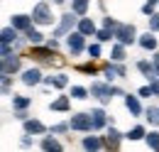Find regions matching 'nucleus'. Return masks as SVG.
<instances>
[{
    "instance_id": "nucleus-7",
    "label": "nucleus",
    "mask_w": 159,
    "mask_h": 152,
    "mask_svg": "<svg viewBox=\"0 0 159 152\" xmlns=\"http://www.w3.org/2000/svg\"><path fill=\"white\" fill-rule=\"evenodd\" d=\"M17 39V30L15 27H5L2 32H0V44H10V42H15Z\"/></svg>"
},
{
    "instance_id": "nucleus-9",
    "label": "nucleus",
    "mask_w": 159,
    "mask_h": 152,
    "mask_svg": "<svg viewBox=\"0 0 159 152\" xmlns=\"http://www.w3.org/2000/svg\"><path fill=\"white\" fill-rule=\"evenodd\" d=\"M79 32L83 35V37H86V35H93V32H96V25H93V20L83 17V20L79 22Z\"/></svg>"
},
{
    "instance_id": "nucleus-10",
    "label": "nucleus",
    "mask_w": 159,
    "mask_h": 152,
    "mask_svg": "<svg viewBox=\"0 0 159 152\" xmlns=\"http://www.w3.org/2000/svg\"><path fill=\"white\" fill-rule=\"evenodd\" d=\"M125 106H127V111L132 115H139L142 113V108H139V101L135 98V96H125Z\"/></svg>"
},
{
    "instance_id": "nucleus-35",
    "label": "nucleus",
    "mask_w": 159,
    "mask_h": 152,
    "mask_svg": "<svg viewBox=\"0 0 159 152\" xmlns=\"http://www.w3.org/2000/svg\"><path fill=\"white\" fill-rule=\"evenodd\" d=\"M34 57H39V59H47V57H49V52H44V49H34Z\"/></svg>"
},
{
    "instance_id": "nucleus-24",
    "label": "nucleus",
    "mask_w": 159,
    "mask_h": 152,
    "mask_svg": "<svg viewBox=\"0 0 159 152\" xmlns=\"http://www.w3.org/2000/svg\"><path fill=\"white\" fill-rule=\"evenodd\" d=\"M139 71H142V74H147V78H149V76L154 74V69H152V64H147V61H139ZM152 78H154V76H152Z\"/></svg>"
},
{
    "instance_id": "nucleus-23",
    "label": "nucleus",
    "mask_w": 159,
    "mask_h": 152,
    "mask_svg": "<svg viewBox=\"0 0 159 152\" xmlns=\"http://www.w3.org/2000/svg\"><path fill=\"white\" fill-rule=\"evenodd\" d=\"M127 137H130V140H139V137H144V128H132V130H130V133H127Z\"/></svg>"
},
{
    "instance_id": "nucleus-36",
    "label": "nucleus",
    "mask_w": 159,
    "mask_h": 152,
    "mask_svg": "<svg viewBox=\"0 0 159 152\" xmlns=\"http://www.w3.org/2000/svg\"><path fill=\"white\" fill-rule=\"evenodd\" d=\"M149 88H152V96H154V93L159 96V81H152V86H149Z\"/></svg>"
},
{
    "instance_id": "nucleus-14",
    "label": "nucleus",
    "mask_w": 159,
    "mask_h": 152,
    "mask_svg": "<svg viewBox=\"0 0 159 152\" xmlns=\"http://www.w3.org/2000/svg\"><path fill=\"white\" fill-rule=\"evenodd\" d=\"M71 7H74L76 15H83L88 10V0H71Z\"/></svg>"
},
{
    "instance_id": "nucleus-30",
    "label": "nucleus",
    "mask_w": 159,
    "mask_h": 152,
    "mask_svg": "<svg viewBox=\"0 0 159 152\" xmlns=\"http://www.w3.org/2000/svg\"><path fill=\"white\" fill-rule=\"evenodd\" d=\"M12 103H15V108H20V111H22V108H27V106H30V98H22V96H20V98H15Z\"/></svg>"
},
{
    "instance_id": "nucleus-21",
    "label": "nucleus",
    "mask_w": 159,
    "mask_h": 152,
    "mask_svg": "<svg viewBox=\"0 0 159 152\" xmlns=\"http://www.w3.org/2000/svg\"><path fill=\"white\" fill-rule=\"evenodd\" d=\"M147 145H149L152 150H159V133H149L147 135Z\"/></svg>"
},
{
    "instance_id": "nucleus-31",
    "label": "nucleus",
    "mask_w": 159,
    "mask_h": 152,
    "mask_svg": "<svg viewBox=\"0 0 159 152\" xmlns=\"http://www.w3.org/2000/svg\"><path fill=\"white\" fill-rule=\"evenodd\" d=\"M110 37H113V32H110L108 27H105V30H100V32H98V39H100V42H108Z\"/></svg>"
},
{
    "instance_id": "nucleus-2",
    "label": "nucleus",
    "mask_w": 159,
    "mask_h": 152,
    "mask_svg": "<svg viewBox=\"0 0 159 152\" xmlns=\"http://www.w3.org/2000/svg\"><path fill=\"white\" fill-rule=\"evenodd\" d=\"M113 37H118L120 44H132V42H135V27H132V25H120L118 32H115Z\"/></svg>"
},
{
    "instance_id": "nucleus-38",
    "label": "nucleus",
    "mask_w": 159,
    "mask_h": 152,
    "mask_svg": "<svg viewBox=\"0 0 159 152\" xmlns=\"http://www.w3.org/2000/svg\"><path fill=\"white\" fill-rule=\"evenodd\" d=\"M66 128H69V125H64V123H61V125H57V128H54V133H64Z\"/></svg>"
},
{
    "instance_id": "nucleus-34",
    "label": "nucleus",
    "mask_w": 159,
    "mask_h": 152,
    "mask_svg": "<svg viewBox=\"0 0 159 152\" xmlns=\"http://www.w3.org/2000/svg\"><path fill=\"white\" fill-rule=\"evenodd\" d=\"M152 30H159V15H152V22H149Z\"/></svg>"
},
{
    "instance_id": "nucleus-1",
    "label": "nucleus",
    "mask_w": 159,
    "mask_h": 152,
    "mask_svg": "<svg viewBox=\"0 0 159 152\" xmlns=\"http://www.w3.org/2000/svg\"><path fill=\"white\" fill-rule=\"evenodd\" d=\"M32 20H34L37 25H49V22H52V10H49V5H47V2H39V5L34 7V12H32Z\"/></svg>"
},
{
    "instance_id": "nucleus-26",
    "label": "nucleus",
    "mask_w": 159,
    "mask_h": 152,
    "mask_svg": "<svg viewBox=\"0 0 159 152\" xmlns=\"http://www.w3.org/2000/svg\"><path fill=\"white\" fill-rule=\"evenodd\" d=\"M147 118H149V123L159 125V108H149V111H147Z\"/></svg>"
},
{
    "instance_id": "nucleus-22",
    "label": "nucleus",
    "mask_w": 159,
    "mask_h": 152,
    "mask_svg": "<svg viewBox=\"0 0 159 152\" xmlns=\"http://www.w3.org/2000/svg\"><path fill=\"white\" fill-rule=\"evenodd\" d=\"M83 147H86V150H98L100 140H96V137H86V140H83Z\"/></svg>"
},
{
    "instance_id": "nucleus-11",
    "label": "nucleus",
    "mask_w": 159,
    "mask_h": 152,
    "mask_svg": "<svg viewBox=\"0 0 159 152\" xmlns=\"http://www.w3.org/2000/svg\"><path fill=\"white\" fill-rule=\"evenodd\" d=\"M30 22H32V17H27V15H15L12 17V27L15 30H27Z\"/></svg>"
},
{
    "instance_id": "nucleus-16",
    "label": "nucleus",
    "mask_w": 159,
    "mask_h": 152,
    "mask_svg": "<svg viewBox=\"0 0 159 152\" xmlns=\"http://www.w3.org/2000/svg\"><path fill=\"white\" fill-rule=\"evenodd\" d=\"M66 108H69V96H61L52 103V111H66Z\"/></svg>"
},
{
    "instance_id": "nucleus-13",
    "label": "nucleus",
    "mask_w": 159,
    "mask_h": 152,
    "mask_svg": "<svg viewBox=\"0 0 159 152\" xmlns=\"http://www.w3.org/2000/svg\"><path fill=\"white\" fill-rule=\"evenodd\" d=\"M25 130L27 133H44V125H42L39 120H27L25 123Z\"/></svg>"
},
{
    "instance_id": "nucleus-20",
    "label": "nucleus",
    "mask_w": 159,
    "mask_h": 152,
    "mask_svg": "<svg viewBox=\"0 0 159 152\" xmlns=\"http://www.w3.org/2000/svg\"><path fill=\"white\" fill-rule=\"evenodd\" d=\"M42 147H44V150H61V145L54 140V137H47V140L42 142Z\"/></svg>"
},
{
    "instance_id": "nucleus-4",
    "label": "nucleus",
    "mask_w": 159,
    "mask_h": 152,
    "mask_svg": "<svg viewBox=\"0 0 159 152\" xmlns=\"http://www.w3.org/2000/svg\"><path fill=\"white\" fill-rule=\"evenodd\" d=\"M74 22H76V17H74V15H64V17H61V25L54 30V35H57V37H64V35L74 27Z\"/></svg>"
},
{
    "instance_id": "nucleus-33",
    "label": "nucleus",
    "mask_w": 159,
    "mask_h": 152,
    "mask_svg": "<svg viewBox=\"0 0 159 152\" xmlns=\"http://www.w3.org/2000/svg\"><path fill=\"white\" fill-rule=\"evenodd\" d=\"M139 96H144V98H149V96H152V88H149V86H142V88H139Z\"/></svg>"
},
{
    "instance_id": "nucleus-28",
    "label": "nucleus",
    "mask_w": 159,
    "mask_h": 152,
    "mask_svg": "<svg viewBox=\"0 0 159 152\" xmlns=\"http://www.w3.org/2000/svg\"><path fill=\"white\" fill-rule=\"evenodd\" d=\"M159 0H149V2H144V7H142V12H144V15H152V12H154V5H157Z\"/></svg>"
},
{
    "instance_id": "nucleus-17",
    "label": "nucleus",
    "mask_w": 159,
    "mask_h": 152,
    "mask_svg": "<svg viewBox=\"0 0 159 152\" xmlns=\"http://www.w3.org/2000/svg\"><path fill=\"white\" fill-rule=\"evenodd\" d=\"M108 145H110V147H118V145H120V133H118V130H113V128L108 130Z\"/></svg>"
},
{
    "instance_id": "nucleus-25",
    "label": "nucleus",
    "mask_w": 159,
    "mask_h": 152,
    "mask_svg": "<svg viewBox=\"0 0 159 152\" xmlns=\"http://www.w3.org/2000/svg\"><path fill=\"white\" fill-rule=\"evenodd\" d=\"M113 59H115V61H122V59H125V47H122V44H118V47L113 49Z\"/></svg>"
},
{
    "instance_id": "nucleus-6",
    "label": "nucleus",
    "mask_w": 159,
    "mask_h": 152,
    "mask_svg": "<svg viewBox=\"0 0 159 152\" xmlns=\"http://www.w3.org/2000/svg\"><path fill=\"white\" fill-rule=\"evenodd\" d=\"M69 49H71L74 54L83 49V35H81V32H74V35H69Z\"/></svg>"
},
{
    "instance_id": "nucleus-39",
    "label": "nucleus",
    "mask_w": 159,
    "mask_h": 152,
    "mask_svg": "<svg viewBox=\"0 0 159 152\" xmlns=\"http://www.w3.org/2000/svg\"><path fill=\"white\" fill-rule=\"evenodd\" d=\"M0 69H2V61H0Z\"/></svg>"
},
{
    "instance_id": "nucleus-18",
    "label": "nucleus",
    "mask_w": 159,
    "mask_h": 152,
    "mask_svg": "<svg viewBox=\"0 0 159 152\" xmlns=\"http://www.w3.org/2000/svg\"><path fill=\"white\" fill-rule=\"evenodd\" d=\"M139 44H142L144 49H154V47H157V39L152 37V35H144V37L139 39Z\"/></svg>"
},
{
    "instance_id": "nucleus-37",
    "label": "nucleus",
    "mask_w": 159,
    "mask_h": 152,
    "mask_svg": "<svg viewBox=\"0 0 159 152\" xmlns=\"http://www.w3.org/2000/svg\"><path fill=\"white\" fill-rule=\"evenodd\" d=\"M105 27H108V30H113V27H118V25H115V20H110V17H105Z\"/></svg>"
},
{
    "instance_id": "nucleus-8",
    "label": "nucleus",
    "mask_w": 159,
    "mask_h": 152,
    "mask_svg": "<svg viewBox=\"0 0 159 152\" xmlns=\"http://www.w3.org/2000/svg\"><path fill=\"white\" fill-rule=\"evenodd\" d=\"M39 78H42L39 69H30V71H25V76H22V81H25L27 86H34V83H39Z\"/></svg>"
},
{
    "instance_id": "nucleus-32",
    "label": "nucleus",
    "mask_w": 159,
    "mask_h": 152,
    "mask_svg": "<svg viewBox=\"0 0 159 152\" xmlns=\"http://www.w3.org/2000/svg\"><path fill=\"white\" fill-rule=\"evenodd\" d=\"M88 54H91V57L96 59V57L100 54V47H98V44H93V47H88Z\"/></svg>"
},
{
    "instance_id": "nucleus-27",
    "label": "nucleus",
    "mask_w": 159,
    "mask_h": 152,
    "mask_svg": "<svg viewBox=\"0 0 159 152\" xmlns=\"http://www.w3.org/2000/svg\"><path fill=\"white\" fill-rule=\"evenodd\" d=\"M5 69H7V71H17V69H20V61H17V59H7V61H5Z\"/></svg>"
},
{
    "instance_id": "nucleus-29",
    "label": "nucleus",
    "mask_w": 159,
    "mask_h": 152,
    "mask_svg": "<svg viewBox=\"0 0 159 152\" xmlns=\"http://www.w3.org/2000/svg\"><path fill=\"white\" fill-rule=\"evenodd\" d=\"M86 93H88V91L81 88V86H74V88H71V96H74V98H86Z\"/></svg>"
},
{
    "instance_id": "nucleus-19",
    "label": "nucleus",
    "mask_w": 159,
    "mask_h": 152,
    "mask_svg": "<svg viewBox=\"0 0 159 152\" xmlns=\"http://www.w3.org/2000/svg\"><path fill=\"white\" fill-rule=\"evenodd\" d=\"M25 32H27V39H30L32 44H39V42H42V35L37 32V30H32V27H27Z\"/></svg>"
},
{
    "instance_id": "nucleus-15",
    "label": "nucleus",
    "mask_w": 159,
    "mask_h": 152,
    "mask_svg": "<svg viewBox=\"0 0 159 152\" xmlns=\"http://www.w3.org/2000/svg\"><path fill=\"white\" fill-rule=\"evenodd\" d=\"M47 83H52V86H57V88H64V86H66V83H69V78H66V76H64V74H59V76H54V78H52V76H49V78H47Z\"/></svg>"
},
{
    "instance_id": "nucleus-12",
    "label": "nucleus",
    "mask_w": 159,
    "mask_h": 152,
    "mask_svg": "<svg viewBox=\"0 0 159 152\" xmlns=\"http://www.w3.org/2000/svg\"><path fill=\"white\" fill-rule=\"evenodd\" d=\"M103 125H105V113L98 108L91 113V128H103Z\"/></svg>"
},
{
    "instance_id": "nucleus-3",
    "label": "nucleus",
    "mask_w": 159,
    "mask_h": 152,
    "mask_svg": "<svg viewBox=\"0 0 159 152\" xmlns=\"http://www.w3.org/2000/svg\"><path fill=\"white\" fill-rule=\"evenodd\" d=\"M71 128L74 130H91V115L88 113H79L71 118Z\"/></svg>"
},
{
    "instance_id": "nucleus-5",
    "label": "nucleus",
    "mask_w": 159,
    "mask_h": 152,
    "mask_svg": "<svg viewBox=\"0 0 159 152\" xmlns=\"http://www.w3.org/2000/svg\"><path fill=\"white\" fill-rule=\"evenodd\" d=\"M91 93L98 96L100 101H108V98H110V86H105V83H93V86H91Z\"/></svg>"
}]
</instances>
